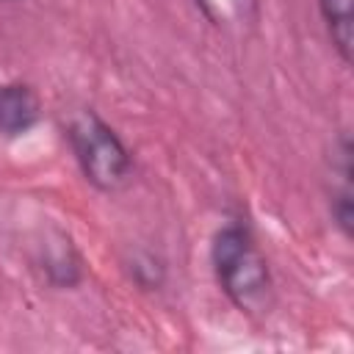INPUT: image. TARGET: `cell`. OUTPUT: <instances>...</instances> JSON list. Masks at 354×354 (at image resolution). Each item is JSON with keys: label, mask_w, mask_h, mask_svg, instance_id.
Returning a JSON list of instances; mask_svg holds the SVG:
<instances>
[{"label": "cell", "mask_w": 354, "mask_h": 354, "mask_svg": "<svg viewBox=\"0 0 354 354\" xmlns=\"http://www.w3.org/2000/svg\"><path fill=\"white\" fill-rule=\"evenodd\" d=\"M216 279L243 313H263L271 301V271L243 224H224L210 243Z\"/></svg>", "instance_id": "obj_1"}, {"label": "cell", "mask_w": 354, "mask_h": 354, "mask_svg": "<svg viewBox=\"0 0 354 354\" xmlns=\"http://www.w3.org/2000/svg\"><path fill=\"white\" fill-rule=\"evenodd\" d=\"M66 138L83 177L97 191L113 194L130 180V171H133L130 149L116 136V130L105 119H100L94 111H80L69 122Z\"/></svg>", "instance_id": "obj_2"}, {"label": "cell", "mask_w": 354, "mask_h": 354, "mask_svg": "<svg viewBox=\"0 0 354 354\" xmlns=\"http://www.w3.org/2000/svg\"><path fill=\"white\" fill-rule=\"evenodd\" d=\"M41 102L28 83H0V136L19 138L39 124Z\"/></svg>", "instance_id": "obj_3"}, {"label": "cell", "mask_w": 354, "mask_h": 354, "mask_svg": "<svg viewBox=\"0 0 354 354\" xmlns=\"http://www.w3.org/2000/svg\"><path fill=\"white\" fill-rule=\"evenodd\" d=\"M332 174L337 177V188H332V216L346 238L354 230V194H351V141L343 133L337 144V163H332Z\"/></svg>", "instance_id": "obj_4"}, {"label": "cell", "mask_w": 354, "mask_h": 354, "mask_svg": "<svg viewBox=\"0 0 354 354\" xmlns=\"http://www.w3.org/2000/svg\"><path fill=\"white\" fill-rule=\"evenodd\" d=\"M318 8L326 22L332 47L337 50L343 64H351V22H354L351 0H318Z\"/></svg>", "instance_id": "obj_5"}, {"label": "cell", "mask_w": 354, "mask_h": 354, "mask_svg": "<svg viewBox=\"0 0 354 354\" xmlns=\"http://www.w3.org/2000/svg\"><path fill=\"white\" fill-rule=\"evenodd\" d=\"M44 268H47L50 279H53L55 285H61V288H72V285L80 282V257H77V252L72 249V243L64 241V238H61V243H58L55 249L47 252Z\"/></svg>", "instance_id": "obj_6"}, {"label": "cell", "mask_w": 354, "mask_h": 354, "mask_svg": "<svg viewBox=\"0 0 354 354\" xmlns=\"http://www.w3.org/2000/svg\"><path fill=\"white\" fill-rule=\"evenodd\" d=\"M8 3H14V0H8Z\"/></svg>", "instance_id": "obj_7"}]
</instances>
